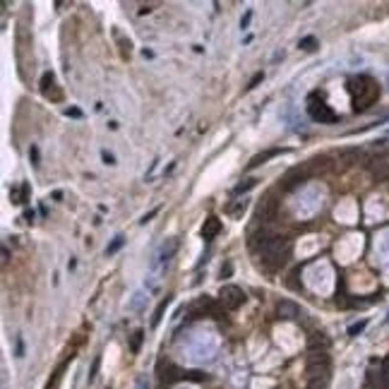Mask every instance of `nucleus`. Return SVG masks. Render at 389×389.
<instances>
[{
  "label": "nucleus",
  "instance_id": "11",
  "mask_svg": "<svg viewBox=\"0 0 389 389\" xmlns=\"http://www.w3.org/2000/svg\"><path fill=\"white\" fill-rule=\"evenodd\" d=\"M305 166H308L310 175L315 178V175H320V173L329 171V168H332V161H329V156H315V159H310Z\"/></svg>",
  "mask_w": 389,
  "mask_h": 389
},
{
  "label": "nucleus",
  "instance_id": "2",
  "mask_svg": "<svg viewBox=\"0 0 389 389\" xmlns=\"http://www.w3.org/2000/svg\"><path fill=\"white\" fill-rule=\"evenodd\" d=\"M288 255H291V240L283 236H274L264 248L259 250L262 264H264V269H269V271L281 269L286 264Z\"/></svg>",
  "mask_w": 389,
  "mask_h": 389
},
{
  "label": "nucleus",
  "instance_id": "18",
  "mask_svg": "<svg viewBox=\"0 0 389 389\" xmlns=\"http://www.w3.org/2000/svg\"><path fill=\"white\" fill-rule=\"evenodd\" d=\"M178 245H180V243H178V238H171V240H168V248H166V243L161 245V252H159V257H161L163 262H166V259H171V255L175 252V250H178Z\"/></svg>",
  "mask_w": 389,
  "mask_h": 389
},
{
  "label": "nucleus",
  "instance_id": "21",
  "mask_svg": "<svg viewBox=\"0 0 389 389\" xmlns=\"http://www.w3.org/2000/svg\"><path fill=\"white\" fill-rule=\"evenodd\" d=\"M301 48L303 51H308V53L317 51V39H315V36H305V39H301Z\"/></svg>",
  "mask_w": 389,
  "mask_h": 389
},
{
  "label": "nucleus",
  "instance_id": "20",
  "mask_svg": "<svg viewBox=\"0 0 389 389\" xmlns=\"http://www.w3.org/2000/svg\"><path fill=\"white\" fill-rule=\"evenodd\" d=\"M255 185H257V178H245L243 183L236 185V190H233V192H236V194H243V192H248V190H252Z\"/></svg>",
  "mask_w": 389,
  "mask_h": 389
},
{
  "label": "nucleus",
  "instance_id": "26",
  "mask_svg": "<svg viewBox=\"0 0 389 389\" xmlns=\"http://www.w3.org/2000/svg\"><path fill=\"white\" fill-rule=\"evenodd\" d=\"M29 156H32L34 166H39V149H36V147H32V149H29Z\"/></svg>",
  "mask_w": 389,
  "mask_h": 389
},
{
  "label": "nucleus",
  "instance_id": "6",
  "mask_svg": "<svg viewBox=\"0 0 389 389\" xmlns=\"http://www.w3.org/2000/svg\"><path fill=\"white\" fill-rule=\"evenodd\" d=\"M41 94H43V99H48L51 104H63L65 94H63V89L55 84V75H53V72H43V77H41Z\"/></svg>",
  "mask_w": 389,
  "mask_h": 389
},
{
  "label": "nucleus",
  "instance_id": "30",
  "mask_svg": "<svg viewBox=\"0 0 389 389\" xmlns=\"http://www.w3.org/2000/svg\"><path fill=\"white\" fill-rule=\"evenodd\" d=\"M67 116H75V118H79V116H82V113H79V111H77V108H67Z\"/></svg>",
  "mask_w": 389,
  "mask_h": 389
},
{
  "label": "nucleus",
  "instance_id": "4",
  "mask_svg": "<svg viewBox=\"0 0 389 389\" xmlns=\"http://www.w3.org/2000/svg\"><path fill=\"white\" fill-rule=\"evenodd\" d=\"M308 116H310L313 120H317V123H324V125L336 123L334 111L327 106L324 101H315V96H310V101H308Z\"/></svg>",
  "mask_w": 389,
  "mask_h": 389
},
{
  "label": "nucleus",
  "instance_id": "12",
  "mask_svg": "<svg viewBox=\"0 0 389 389\" xmlns=\"http://www.w3.org/2000/svg\"><path fill=\"white\" fill-rule=\"evenodd\" d=\"M281 149H267L262 151V154H257V156H252V161L248 163V168L252 171V168H257V166H262V163H267L269 159H274V156H279Z\"/></svg>",
  "mask_w": 389,
  "mask_h": 389
},
{
  "label": "nucleus",
  "instance_id": "17",
  "mask_svg": "<svg viewBox=\"0 0 389 389\" xmlns=\"http://www.w3.org/2000/svg\"><path fill=\"white\" fill-rule=\"evenodd\" d=\"M142 341H144V332H142V329L132 332V336H130V353H132V356H135V353H140Z\"/></svg>",
  "mask_w": 389,
  "mask_h": 389
},
{
  "label": "nucleus",
  "instance_id": "22",
  "mask_svg": "<svg viewBox=\"0 0 389 389\" xmlns=\"http://www.w3.org/2000/svg\"><path fill=\"white\" fill-rule=\"evenodd\" d=\"M123 243H125V238H123V236H116V240H113V243H111V245L106 248V255H108V257H111V255H116V252L123 248Z\"/></svg>",
  "mask_w": 389,
  "mask_h": 389
},
{
  "label": "nucleus",
  "instance_id": "13",
  "mask_svg": "<svg viewBox=\"0 0 389 389\" xmlns=\"http://www.w3.org/2000/svg\"><path fill=\"white\" fill-rule=\"evenodd\" d=\"M72 358H75V356H67V358H65V360H63V363H60V365L55 367V372H53V379H48V384H46V389H58V384H60V379H63V370H65V367H67V363H70Z\"/></svg>",
  "mask_w": 389,
  "mask_h": 389
},
{
  "label": "nucleus",
  "instance_id": "1",
  "mask_svg": "<svg viewBox=\"0 0 389 389\" xmlns=\"http://www.w3.org/2000/svg\"><path fill=\"white\" fill-rule=\"evenodd\" d=\"M348 94L353 101V111H367L379 99V84L370 75H356L348 79Z\"/></svg>",
  "mask_w": 389,
  "mask_h": 389
},
{
  "label": "nucleus",
  "instance_id": "8",
  "mask_svg": "<svg viewBox=\"0 0 389 389\" xmlns=\"http://www.w3.org/2000/svg\"><path fill=\"white\" fill-rule=\"evenodd\" d=\"M308 178H313L310 171H308V166H296V168H291V171L281 178V187L283 190H293V187H298L301 183H305Z\"/></svg>",
  "mask_w": 389,
  "mask_h": 389
},
{
  "label": "nucleus",
  "instance_id": "16",
  "mask_svg": "<svg viewBox=\"0 0 389 389\" xmlns=\"http://www.w3.org/2000/svg\"><path fill=\"white\" fill-rule=\"evenodd\" d=\"M173 298L171 296H166L159 305H156V310H154V317H151V327H159V322H161V317H163V313H166V308H168V303H171Z\"/></svg>",
  "mask_w": 389,
  "mask_h": 389
},
{
  "label": "nucleus",
  "instance_id": "28",
  "mask_svg": "<svg viewBox=\"0 0 389 389\" xmlns=\"http://www.w3.org/2000/svg\"><path fill=\"white\" fill-rule=\"evenodd\" d=\"M250 17H252V12H245V17H243V20H240V27H243V29H245V27H248V24H250Z\"/></svg>",
  "mask_w": 389,
  "mask_h": 389
},
{
  "label": "nucleus",
  "instance_id": "23",
  "mask_svg": "<svg viewBox=\"0 0 389 389\" xmlns=\"http://www.w3.org/2000/svg\"><path fill=\"white\" fill-rule=\"evenodd\" d=\"M365 327H367V320H360V322L351 324V327H348V336H358L363 329H365Z\"/></svg>",
  "mask_w": 389,
  "mask_h": 389
},
{
  "label": "nucleus",
  "instance_id": "29",
  "mask_svg": "<svg viewBox=\"0 0 389 389\" xmlns=\"http://www.w3.org/2000/svg\"><path fill=\"white\" fill-rule=\"evenodd\" d=\"M104 161H106V163H116V156H113V154H108V151H104Z\"/></svg>",
  "mask_w": 389,
  "mask_h": 389
},
{
  "label": "nucleus",
  "instance_id": "19",
  "mask_svg": "<svg viewBox=\"0 0 389 389\" xmlns=\"http://www.w3.org/2000/svg\"><path fill=\"white\" fill-rule=\"evenodd\" d=\"M375 387H377V389H389V367H382V370L377 372Z\"/></svg>",
  "mask_w": 389,
  "mask_h": 389
},
{
  "label": "nucleus",
  "instance_id": "3",
  "mask_svg": "<svg viewBox=\"0 0 389 389\" xmlns=\"http://www.w3.org/2000/svg\"><path fill=\"white\" fill-rule=\"evenodd\" d=\"M224 315V305L221 303L212 301V298H200L190 305V317L197 320V317H221Z\"/></svg>",
  "mask_w": 389,
  "mask_h": 389
},
{
  "label": "nucleus",
  "instance_id": "10",
  "mask_svg": "<svg viewBox=\"0 0 389 389\" xmlns=\"http://www.w3.org/2000/svg\"><path fill=\"white\" fill-rule=\"evenodd\" d=\"M221 221H219V216H207L205 224H202V238L205 240H214L219 233H221Z\"/></svg>",
  "mask_w": 389,
  "mask_h": 389
},
{
  "label": "nucleus",
  "instance_id": "5",
  "mask_svg": "<svg viewBox=\"0 0 389 389\" xmlns=\"http://www.w3.org/2000/svg\"><path fill=\"white\" fill-rule=\"evenodd\" d=\"M259 224H271L276 216H279V200L274 194H267L262 202L257 205V212H255Z\"/></svg>",
  "mask_w": 389,
  "mask_h": 389
},
{
  "label": "nucleus",
  "instance_id": "24",
  "mask_svg": "<svg viewBox=\"0 0 389 389\" xmlns=\"http://www.w3.org/2000/svg\"><path fill=\"white\" fill-rule=\"evenodd\" d=\"M262 79H264V72H255V75H252V79L248 82V91H250V89H255Z\"/></svg>",
  "mask_w": 389,
  "mask_h": 389
},
{
  "label": "nucleus",
  "instance_id": "9",
  "mask_svg": "<svg viewBox=\"0 0 389 389\" xmlns=\"http://www.w3.org/2000/svg\"><path fill=\"white\" fill-rule=\"evenodd\" d=\"M276 315L281 320H296L298 315H303V310L293 301H279L276 303Z\"/></svg>",
  "mask_w": 389,
  "mask_h": 389
},
{
  "label": "nucleus",
  "instance_id": "25",
  "mask_svg": "<svg viewBox=\"0 0 389 389\" xmlns=\"http://www.w3.org/2000/svg\"><path fill=\"white\" fill-rule=\"evenodd\" d=\"M231 271H233V264H231V262H226V264L221 267V279H228V276H231Z\"/></svg>",
  "mask_w": 389,
  "mask_h": 389
},
{
  "label": "nucleus",
  "instance_id": "15",
  "mask_svg": "<svg viewBox=\"0 0 389 389\" xmlns=\"http://www.w3.org/2000/svg\"><path fill=\"white\" fill-rule=\"evenodd\" d=\"M245 209H248V200H236L233 205H228V207H226V214L231 216V219H240Z\"/></svg>",
  "mask_w": 389,
  "mask_h": 389
},
{
  "label": "nucleus",
  "instance_id": "14",
  "mask_svg": "<svg viewBox=\"0 0 389 389\" xmlns=\"http://www.w3.org/2000/svg\"><path fill=\"white\" fill-rule=\"evenodd\" d=\"M10 197H12V202H15V205H22V202H27V200H29V183H22L20 190H17V187H12V190H10Z\"/></svg>",
  "mask_w": 389,
  "mask_h": 389
},
{
  "label": "nucleus",
  "instance_id": "27",
  "mask_svg": "<svg viewBox=\"0 0 389 389\" xmlns=\"http://www.w3.org/2000/svg\"><path fill=\"white\" fill-rule=\"evenodd\" d=\"M99 363H101V358H96V360H94V365H91V372H89V382H91V379L96 377V370H99Z\"/></svg>",
  "mask_w": 389,
  "mask_h": 389
},
{
  "label": "nucleus",
  "instance_id": "7",
  "mask_svg": "<svg viewBox=\"0 0 389 389\" xmlns=\"http://www.w3.org/2000/svg\"><path fill=\"white\" fill-rule=\"evenodd\" d=\"M219 296H221L224 310H238L245 303V293H243V288H238V286H224Z\"/></svg>",
  "mask_w": 389,
  "mask_h": 389
}]
</instances>
